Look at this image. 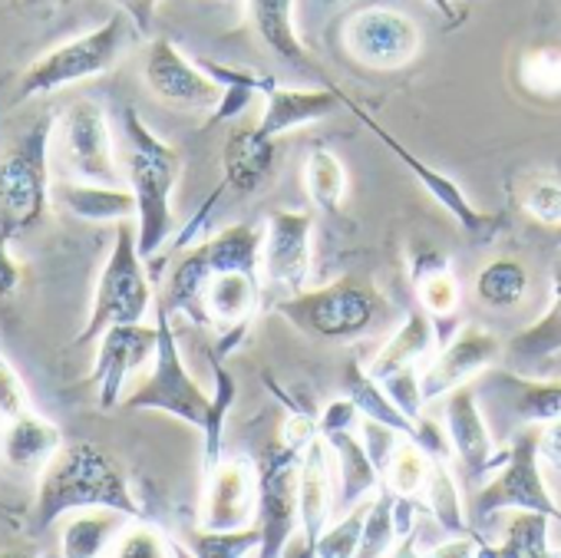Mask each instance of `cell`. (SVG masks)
<instances>
[{
    "label": "cell",
    "mask_w": 561,
    "mask_h": 558,
    "mask_svg": "<svg viewBox=\"0 0 561 558\" xmlns=\"http://www.w3.org/2000/svg\"><path fill=\"white\" fill-rule=\"evenodd\" d=\"M83 509H116L129 519H146L126 469L96 443L77 440L64 443V449L41 472L34 528L44 532Z\"/></svg>",
    "instance_id": "cell-1"
},
{
    "label": "cell",
    "mask_w": 561,
    "mask_h": 558,
    "mask_svg": "<svg viewBox=\"0 0 561 558\" xmlns=\"http://www.w3.org/2000/svg\"><path fill=\"white\" fill-rule=\"evenodd\" d=\"M123 139L126 185L136 195V238L142 258L149 261L152 254H159L175 228L172 195L182 175V156L165 139H159L133 106L123 110Z\"/></svg>",
    "instance_id": "cell-2"
},
{
    "label": "cell",
    "mask_w": 561,
    "mask_h": 558,
    "mask_svg": "<svg viewBox=\"0 0 561 558\" xmlns=\"http://www.w3.org/2000/svg\"><path fill=\"white\" fill-rule=\"evenodd\" d=\"M136 24L126 11H116L113 18H106L100 27L57 44L54 50L41 54L18 80L14 90V103H27L37 96H50L60 93L67 87H77L83 80H96L103 73H110L123 54L129 50L133 37H136Z\"/></svg>",
    "instance_id": "cell-3"
},
{
    "label": "cell",
    "mask_w": 561,
    "mask_h": 558,
    "mask_svg": "<svg viewBox=\"0 0 561 558\" xmlns=\"http://www.w3.org/2000/svg\"><path fill=\"white\" fill-rule=\"evenodd\" d=\"M271 311L318 341H357L390 318V305L380 288L354 274L337 277L324 288H305L280 298Z\"/></svg>",
    "instance_id": "cell-4"
},
{
    "label": "cell",
    "mask_w": 561,
    "mask_h": 558,
    "mask_svg": "<svg viewBox=\"0 0 561 558\" xmlns=\"http://www.w3.org/2000/svg\"><path fill=\"white\" fill-rule=\"evenodd\" d=\"M57 113H44L4 156H0V235L21 238L50 212V149Z\"/></svg>",
    "instance_id": "cell-5"
},
{
    "label": "cell",
    "mask_w": 561,
    "mask_h": 558,
    "mask_svg": "<svg viewBox=\"0 0 561 558\" xmlns=\"http://www.w3.org/2000/svg\"><path fill=\"white\" fill-rule=\"evenodd\" d=\"M139 238H136V218L116 225V238L110 248V258L100 271V282L93 292L90 318L73 338V348L96 344L110 328L116 324H142L149 308H156V295L146 277Z\"/></svg>",
    "instance_id": "cell-6"
},
{
    "label": "cell",
    "mask_w": 561,
    "mask_h": 558,
    "mask_svg": "<svg viewBox=\"0 0 561 558\" xmlns=\"http://www.w3.org/2000/svg\"><path fill=\"white\" fill-rule=\"evenodd\" d=\"M156 328H159V348H156L152 367L142 377V384L123 400V407L169 413L195 430H205L208 417H211V394H205L202 384L188 374V367L179 354L172 315L159 298H156Z\"/></svg>",
    "instance_id": "cell-7"
},
{
    "label": "cell",
    "mask_w": 561,
    "mask_h": 558,
    "mask_svg": "<svg viewBox=\"0 0 561 558\" xmlns=\"http://www.w3.org/2000/svg\"><path fill=\"white\" fill-rule=\"evenodd\" d=\"M538 433L541 426H525L512 436L505 446V459L495 469V476L476 492L472 499V515L476 519H492L499 512H541L551 522L561 525V505L551 499L548 482L541 476V453H538Z\"/></svg>",
    "instance_id": "cell-8"
},
{
    "label": "cell",
    "mask_w": 561,
    "mask_h": 558,
    "mask_svg": "<svg viewBox=\"0 0 561 558\" xmlns=\"http://www.w3.org/2000/svg\"><path fill=\"white\" fill-rule=\"evenodd\" d=\"M301 459L305 449L274 440L257 463V519L261 528V548L254 558H280L295 538V528H301V509H298V489H301Z\"/></svg>",
    "instance_id": "cell-9"
},
{
    "label": "cell",
    "mask_w": 561,
    "mask_h": 558,
    "mask_svg": "<svg viewBox=\"0 0 561 558\" xmlns=\"http://www.w3.org/2000/svg\"><path fill=\"white\" fill-rule=\"evenodd\" d=\"M60 162L70 179L93 182V185H126V172L116 159V143L110 119L96 100H77L64 116H57Z\"/></svg>",
    "instance_id": "cell-10"
},
{
    "label": "cell",
    "mask_w": 561,
    "mask_h": 558,
    "mask_svg": "<svg viewBox=\"0 0 561 558\" xmlns=\"http://www.w3.org/2000/svg\"><path fill=\"white\" fill-rule=\"evenodd\" d=\"M344 110H351L410 172H413V179L430 192V198L446 212V215H453L456 218V225L472 238V241H479V244H489L502 228H505V215H499V212H482V208H476L472 202H469V195L462 192V185L453 179V175H446V172H439L436 166H430V162H423L420 156H413L393 133H387L360 103H354L347 93H344Z\"/></svg>",
    "instance_id": "cell-11"
},
{
    "label": "cell",
    "mask_w": 561,
    "mask_h": 558,
    "mask_svg": "<svg viewBox=\"0 0 561 558\" xmlns=\"http://www.w3.org/2000/svg\"><path fill=\"white\" fill-rule=\"evenodd\" d=\"M423 34L393 8H357L344 21V50L367 70H403L416 60Z\"/></svg>",
    "instance_id": "cell-12"
},
{
    "label": "cell",
    "mask_w": 561,
    "mask_h": 558,
    "mask_svg": "<svg viewBox=\"0 0 561 558\" xmlns=\"http://www.w3.org/2000/svg\"><path fill=\"white\" fill-rule=\"evenodd\" d=\"M314 215L305 208H274L264 221L261 277L288 295H298L311 282L314 264Z\"/></svg>",
    "instance_id": "cell-13"
},
{
    "label": "cell",
    "mask_w": 561,
    "mask_h": 558,
    "mask_svg": "<svg viewBox=\"0 0 561 558\" xmlns=\"http://www.w3.org/2000/svg\"><path fill=\"white\" fill-rule=\"evenodd\" d=\"M142 80L152 90L156 100L192 110V113H215L221 103V87L198 67V60H188L169 37H156L146 50Z\"/></svg>",
    "instance_id": "cell-14"
},
{
    "label": "cell",
    "mask_w": 561,
    "mask_h": 558,
    "mask_svg": "<svg viewBox=\"0 0 561 558\" xmlns=\"http://www.w3.org/2000/svg\"><path fill=\"white\" fill-rule=\"evenodd\" d=\"M159 348V328L152 324H116L96 341V364H93V384L100 397V410H113L123 400L126 380L152 364Z\"/></svg>",
    "instance_id": "cell-15"
},
{
    "label": "cell",
    "mask_w": 561,
    "mask_h": 558,
    "mask_svg": "<svg viewBox=\"0 0 561 558\" xmlns=\"http://www.w3.org/2000/svg\"><path fill=\"white\" fill-rule=\"evenodd\" d=\"M502 354H505V344L492 331H485L479 324H466L449 344H443L436 351V357L420 374V380H423V400L430 403L436 397L453 394L462 384H472Z\"/></svg>",
    "instance_id": "cell-16"
},
{
    "label": "cell",
    "mask_w": 561,
    "mask_h": 558,
    "mask_svg": "<svg viewBox=\"0 0 561 558\" xmlns=\"http://www.w3.org/2000/svg\"><path fill=\"white\" fill-rule=\"evenodd\" d=\"M257 519V466L248 459H218L205 472V499H202V528L228 532L248 528Z\"/></svg>",
    "instance_id": "cell-17"
},
{
    "label": "cell",
    "mask_w": 561,
    "mask_h": 558,
    "mask_svg": "<svg viewBox=\"0 0 561 558\" xmlns=\"http://www.w3.org/2000/svg\"><path fill=\"white\" fill-rule=\"evenodd\" d=\"M443 413H446V433H449L453 453L462 463L466 476H485L489 469L502 466L505 449H495L485 417L476 403L472 384H462L453 394H446Z\"/></svg>",
    "instance_id": "cell-18"
},
{
    "label": "cell",
    "mask_w": 561,
    "mask_h": 558,
    "mask_svg": "<svg viewBox=\"0 0 561 558\" xmlns=\"http://www.w3.org/2000/svg\"><path fill=\"white\" fill-rule=\"evenodd\" d=\"M344 110V90L324 87V90H291V87H271L264 93V110L261 119L254 123L261 136L277 139L285 133L305 129L311 123H321Z\"/></svg>",
    "instance_id": "cell-19"
},
{
    "label": "cell",
    "mask_w": 561,
    "mask_h": 558,
    "mask_svg": "<svg viewBox=\"0 0 561 558\" xmlns=\"http://www.w3.org/2000/svg\"><path fill=\"white\" fill-rule=\"evenodd\" d=\"M277 172V139L257 133V126H234L221 146V182L238 195H257Z\"/></svg>",
    "instance_id": "cell-20"
},
{
    "label": "cell",
    "mask_w": 561,
    "mask_h": 558,
    "mask_svg": "<svg viewBox=\"0 0 561 558\" xmlns=\"http://www.w3.org/2000/svg\"><path fill=\"white\" fill-rule=\"evenodd\" d=\"M331 446L324 436H314L301 459V489H298V509H301V538L318 555V542L328 532L331 512L337 505V489L331 479Z\"/></svg>",
    "instance_id": "cell-21"
},
{
    "label": "cell",
    "mask_w": 561,
    "mask_h": 558,
    "mask_svg": "<svg viewBox=\"0 0 561 558\" xmlns=\"http://www.w3.org/2000/svg\"><path fill=\"white\" fill-rule=\"evenodd\" d=\"M64 449V433L54 420L27 410L14 420H4L0 433V456L18 472H44L47 463Z\"/></svg>",
    "instance_id": "cell-22"
},
{
    "label": "cell",
    "mask_w": 561,
    "mask_h": 558,
    "mask_svg": "<svg viewBox=\"0 0 561 558\" xmlns=\"http://www.w3.org/2000/svg\"><path fill=\"white\" fill-rule=\"evenodd\" d=\"M257 298H261V277L257 274H248V271L211 274L208 285H205V295H202L208 328L231 331V328L251 324Z\"/></svg>",
    "instance_id": "cell-23"
},
{
    "label": "cell",
    "mask_w": 561,
    "mask_h": 558,
    "mask_svg": "<svg viewBox=\"0 0 561 558\" xmlns=\"http://www.w3.org/2000/svg\"><path fill=\"white\" fill-rule=\"evenodd\" d=\"M248 24L277 60L291 67H311V54L295 24V0H244Z\"/></svg>",
    "instance_id": "cell-24"
},
{
    "label": "cell",
    "mask_w": 561,
    "mask_h": 558,
    "mask_svg": "<svg viewBox=\"0 0 561 558\" xmlns=\"http://www.w3.org/2000/svg\"><path fill=\"white\" fill-rule=\"evenodd\" d=\"M439 351V334H436V324L433 318L420 308V311H410L407 321L400 324V331L377 351V357L370 361V377L374 380H383L397 371H407V367H423V361L430 364Z\"/></svg>",
    "instance_id": "cell-25"
},
{
    "label": "cell",
    "mask_w": 561,
    "mask_h": 558,
    "mask_svg": "<svg viewBox=\"0 0 561 558\" xmlns=\"http://www.w3.org/2000/svg\"><path fill=\"white\" fill-rule=\"evenodd\" d=\"M492 390L505 400L508 413L525 426H545L561 420V384L558 380H528L518 374L492 371Z\"/></svg>",
    "instance_id": "cell-26"
},
{
    "label": "cell",
    "mask_w": 561,
    "mask_h": 558,
    "mask_svg": "<svg viewBox=\"0 0 561 558\" xmlns=\"http://www.w3.org/2000/svg\"><path fill=\"white\" fill-rule=\"evenodd\" d=\"M331 453L337 456V469H341V486H337V505L341 509H354L360 502H367L370 492H377L383 486V476L377 469V463L370 459L360 433L354 430H341L324 436Z\"/></svg>",
    "instance_id": "cell-27"
},
{
    "label": "cell",
    "mask_w": 561,
    "mask_h": 558,
    "mask_svg": "<svg viewBox=\"0 0 561 558\" xmlns=\"http://www.w3.org/2000/svg\"><path fill=\"white\" fill-rule=\"evenodd\" d=\"M505 354L518 364H538L554 354H561V248L551 261V292H548V308L525 328L518 331L508 344Z\"/></svg>",
    "instance_id": "cell-28"
},
{
    "label": "cell",
    "mask_w": 561,
    "mask_h": 558,
    "mask_svg": "<svg viewBox=\"0 0 561 558\" xmlns=\"http://www.w3.org/2000/svg\"><path fill=\"white\" fill-rule=\"evenodd\" d=\"M54 198L77 218L83 221H129L136 218V195L129 185H93V182H77L64 179L54 189Z\"/></svg>",
    "instance_id": "cell-29"
},
{
    "label": "cell",
    "mask_w": 561,
    "mask_h": 558,
    "mask_svg": "<svg viewBox=\"0 0 561 558\" xmlns=\"http://www.w3.org/2000/svg\"><path fill=\"white\" fill-rule=\"evenodd\" d=\"M129 515L116 509H83L73 512L60 535L64 558H106L119 532L126 528Z\"/></svg>",
    "instance_id": "cell-30"
},
{
    "label": "cell",
    "mask_w": 561,
    "mask_h": 558,
    "mask_svg": "<svg viewBox=\"0 0 561 558\" xmlns=\"http://www.w3.org/2000/svg\"><path fill=\"white\" fill-rule=\"evenodd\" d=\"M528 282L531 274L518 258H492L476 274V301L489 311H515L528 295Z\"/></svg>",
    "instance_id": "cell-31"
},
{
    "label": "cell",
    "mask_w": 561,
    "mask_h": 558,
    "mask_svg": "<svg viewBox=\"0 0 561 558\" xmlns=\"http://www.w3.org/2000/svg\"><path fill=\"white\" fill-rule=\"evenodd\" d=\"M344 390L367 420H377V423H383V426H390V430H397V433H403L410 440L416 436V423L387 397L383 384L374 380L370 371H364L357 357H351L347 367H344Z\"/></svg>",
    "instance_id": "cell-32"
},
{
    "label": "cell",
    "mask_w": 561,
    "mask_h": 558,
    "mask_svg": "<svg viewBox=\"0 0 561 558\" xmlns=\"http://www.w3.org/2000/svg\"><path fill=\"white\" fill-rule=\"evenodd\" d=\"M198 67L221 87V103L215 106V113L208 116V123H205V129H211V126H221V123H228V119H234L238 113H244L248 106H251V100L257 96V93H267L277 80H271V77H261V73H254V70H238V67H225V64H215V60H198Z\"/></svg>",
    "instance_id": "cell-33"
},
{
    "label": "cell",
    "mask_w": 561,
    "mask_h": 558,
    "mask_svg": "<svg viewBox=\"0 0 561 558\" xmlns=\"http://www.w3.org/2000/svg\"><path fill=\"white\" fill-rule=\"evenodd\" d=\"M515 83L531 100H545V103L561 100V47L558 44L525 47L515 60Z\"/></svg>",
    "instance_id": "cell-34"
},
{
    "label": "cell",
    "mask_w": 561,
    "mask_h": 558,
    "mask_svg": "<svg viewBox=\"0 0 561 558\" xmlns=\"http://www.w3.org/2000/svg\"><path fill=\"white\" fill-rule=\"evenodd\" d=\"M305 192L318 212H337L347 198V169L337 159V152L318 146L305 159Z\"/></svg>",
    "instance_id": "cell-35"
},
{
    "label": "cell",
    "mask_w": 561,
    "mask_h": 558,
    "mask_svg": "<svg viewBox=\"0 0 561 558\" xmlns=\"http://www.w3.org/2000/svg\"><path fill=\"white\" fill-rule=\"evenodd\" d=\"M426 509L433 515V522L449 532V535H466L472 532L469 522H466V505L459 499V486L453 479V469H449V459H433V469H430V479H426Z\"/></svg>",
    "instance_id": "cell-36"
},
{
    "label": "cell",
    "mask_w": 561,
    "mask_h": 558,
    "mask_svg": "<svg viewBox=\"0 0 561 558\" xmlns=\"http://www.w3.org/2000/svg\"><path fill=\"white\" fill-rule=\"evenodd\" d=\"M548 525H551V519L541 512H528V509L508 512L505 538H502V545H495V555L499 558H551Z\"/></svg>",
    "instance_id": "cell-37"
},
{
    "label": "cell",
    "mask_w": 561,
    "mask_h": 558,
    "mask_svg": "<svg viewBox=\"0 0 561 558\" xmlns=\"http://www.w3.org/2000/svg\"><path fill=\"white\" fill-rule=\"evenodd\" d=\"M185 548L192 551V558H254L261 548V528L248 525V528H228V532H215V528H188L185 535Z\"/></svg>",
    "instance_id": "cell-38"
},
{
    "label": "cell",
    "mask_w": 561,
    "mask_h": 558,
    "mask_svg": "<svg viewBox=\"0 0 561 558\" xmlns=\"http://www.w3.org/2000/svg\"><path fill=\"white\" fill-rule=\"evenodd\" d=\"M397 522H393V489L383 482L377 496L370 499L367 519H364V538L357 558H387L397 548Z\"/></svg>",
    "instance_id": "cell-39"
},
{
    "label": "cell",
    "mask_w": 561,
    "mask_h": 558,
    "mask_svg": "<svg viewBox=\"0 0 561 558\" xmlns=\"http://www.w3.org/2000/svg\"><path fill=\"white\" fill-rule=\"evenodd\" d=\"M211 374H215V394H211V417L208 426L202 430V443H205V472L221 459V440H225V420L231 413L234 403V377L225 371V361L211 354Z\"/></svg>",
    "instance_id": "cell-40"
},
{
    "label": "cell",
    "mask_w": 561,
    "mask_h": 558,
    "mask_svg": "<svg viewBox=\"0 0 561 558\" xmlns=\"http://www.w3.org/2000/svg\"><path fill=\"white\" fill-rule=\"evenodd\" d=\"M430 469H433V459L410 436H403V443L397 446V453H393V459H390V466L383 472V482L397 496H420L426 489Z\"/></svg>",
    "instance_id": "cell-41"
},
{
    "label": "cell",
    "mask_w": 561,
    "mask_h": 558,
    "mask_svg": "<svg viewBox=\"0 0 561 558\" xmlns=\"http://www.w3.org/2000/svg\"><path fill=\"white\" fill-rule=\"evenodd\" d=\"M106 558H175V548L156 525H149L146 519H133V525L119 532Z\"/></svg>",
    "instance_id": "cell-42"
},
{
    "label": "cell",
    "mask_w": 561,
    "mask_h": 558,
    "mask_svg": "<svg viewBox=\"0 0 561 558\" xmlns=\"http://www.w3.org/2000/svg\"><path fill=\"white\" fill-rule=\"evenodd\" d=\"M370 499L354 505L341 522L328 525V532L318 542V558H357L360 538H364V519H367Z\"/></svg>",
    "instance_id": "cell-43"
},
{
    "label": "cell",
    "mask_w": 561,
    "mask_h": 558,
    "mask_svg": "<svg viewBox=\"0 0 561 558\" xmlns=\"http://www.w3.org/2000/svg\"><path fill=\"white\" fill-rule=\"evenodd\" d=\"M416 298H420V308L433 321H449L459 308V282H456L453 267L426 274L423 282H416Z\"/></svg>",
    "instance_id": "cell-44"
},
{
    "label": "cell",
    "mask_w": 561,
    "mask_h": 558,
    "mask_svg": "<svg viewBox=\"0 0 561 558\" xmlns=\"http://www.w3.org/2000/svg\"><path fill=\"white\" fill-rule=\"evenodd\" d=\"M522 208L545 228H561V182L535 175L522 189Z\"/></svg>",
    "instance_id": "cell-45"
},
{
    "label": "cell",
    "mask_w": 561,
    "mask_h": 558,
    "mask_svg": "<svg viewBox=\"0 0 561 558\" xmlns=\"http://www.w3.org/2000/svg\"><path fill=\"white\" fill-rule=\"evenodd\" d=\"M420 367H407V371H397V374H390V377H383L380 384H383V390H387V397L416 423L420 417H423V407H426V400H423V380H420Z\"/></svg>",
    "instance_id": "cell-46"
},
{
    "label": "cell",
    "mask_w": 561,
    "mask_h": 558,
    "mask_svg": "<svg viewBox=\"0 0 561 558\" xmlns=\"http://www.w3.org/2000/svg\"><path fill=\"white\" fill-rule=\"evenodd\" d=\"M34 410L31 394L21 380V374L14 371V364L0 351V420H14L21 413Z\"/></svg>",
    "instance_id": "cell-47"
},
{
    "label": "cell",
    "mask_w": 561,
    "mask_h": 558,
    "mask_svg": "<svg viewBox=\"0 0 561 558\" xmlns=\"http://www.w3.org/2000/svg\"><path fill=\"white\" fill-rule=\"evenodd\" d=\"M360 440H364L370 459L377 463V469H380V476H383L387 466H390V459H393V453H397V446L403 443V433H397V430H390V426H383V423L364 417V420H360Z\"/></svg>",
    "instance_id": "cell-48"
},
{
    "label": "cell",
    "mask_w": 561,
    "mask_h": 558,
    "mask_svg": "<svg viewBox=\"0 0 561 558\" xmlns=\"http://www.w3.org/2000/svg\"><path fill=\"white\" fill-rule=\"evenodd\" d=\"M360 420H364V413L357 410V403L351 397H341V400H331L324 407V413L318 417V433L331 436L341 430H354V426H360Z\"/></svg>",
    "instance_id": "cell-49"
},
{
    "label": "cell",
    "mask_w": 561,
    "mask_h": 558,
    "mask_svg": "<svg viewBox=\"0 0 561 558\" xmlns=\"http://www.w3.org/2000/svg\"><path fill=\"white\" fill-rule=\"evenodd\" d=\"M21 277H24V274H21L18 258L11 254V238L0 235V308H4V305L18 295Z\"/></svg>",
    "instance_id": "cell-50"
},
{
    "label": "cell",
    "mask_w": 561,
    "mask_h": 558,
    "mask_svg": "<svg viewBox=\"0 0 561 558\" xmlns=\"http://www.w3.org/2000/svg\"><path fill=\"white\" fill-rule=\"evenodd\" d=\"M479 545H482V538H479L476 532L449 535L446 542L433 545L426 558H479Z\"/></svg>",
    "instance_id": "cell-51"
},
{
    "label": "cell",
    "mask_w": 561,
    "mask_h": 558,
    "mask_svg": "<svg viewBox=\"0 0 561 558\" xmlns=\"http://www.w3.org/2000/svg\"><path fill=\"white\" fill-rule=\"evenodd\" d=\"M449 267V254H443L439 248L426 244V248H416L413 258H410V274H413V285L423 282L426 274H436V271H446Z\"/></svg>",
    "instance_id": "cell-52"
},
{
    "label": "cell",
    "mask_w": 561,
    "mask_h": 558,
    "mask_svg": "<svg viewBox=\"0 0 561 558\" xmlns=\"http://www.w3.org/2000/svg\"><path fill=\"white\" fill-rule=\"evenodd\" d=\"M538 453H541V463H551L554 469H561V420L541 426V433H538Z\"/></svg>",
    "instance_id": "cell-53"
},
{
    "label": "cell",
    "mask_w": 561,
    "mask_h": 558,
    "mask_svg": "<svg viewBox=\"0 0 561 558\" xmlns=\"http://www.w3.org/2000/svg\"><path fill=\"white\" fill-rule=\"evenodd\" d=\"M116 4L133 18V24H136L139 34H149V27H152V11H156L159 0H116Z\"/></svg>",
    "instance_id": "cell-54"
},
{
    "label": "cell",
    "mask_w": 561,
    "mask_h": 558,
    "mask_svg": "<svg viewBox=\"0 0 561 558\" xmlns=\"http://www.w3.org/2000/svg\"><path fill=\"white\" fill-rule=\"evenodd\" d=\"M387 558H423V555H416V532H413L410 538H400L397 548H393Z\"/></svg>",
    "instance_id": "cell-55"
},
{
    "label": "cell",
    "mask_w": 561,
    "mask_h": 558,
    "mask_svg": "<svg viewBox=\"0 0 561 558\" xmlns=\"http://www.w3.org/2000/svg\"><path fill=\"white\" fill-rule=\"evenodd\" d=\"M21 4H24V8H50L54 0H21Z\"/></svg>",
    "instance_id": "cell-56"
},
{
    "label": "cell",
    "mask_w": 561,
    "mask_h": 558,
    "mask_svg": "<svg viewBox=\"0 0 561 558\" xmlns=\"http://www.w3.org/2000/svg\"><path fill=\"white\" fill-rule=\"evenodd\" d=\"M0 558H31V555H24V551H4Z\"/></svg>",
    "instance_id": "cell-57"
},
{
    "label": "cell",
    "mask_w": 561,
    "mask_h": 558,
    "mask_svg": "<svg viewBox=\"0 0 561 558\" xmlns=\"http://www.w3.org/2000/svg\"><path fill=\"white\" fill-rule=\"evenodd\" d=\"M551 558H561V548H551Z\"/></svg>",
    "instance_id": "cell-58"
},
{
    "label": "cell",
    "mask_w": 561,
    "mask_h": 558,
    "mask_svg": "<svg viewBox=\"0 0 561 558\" xmlns=\"http://www.w3.org/2000/svg\"><path fill=\"white\" fill-rule=\"evenodd\" d=\"M554 238H558V244H561V228H554Z\"/></svg>",
    "instance_id": "cell-59"
},
{
    "label": "cell",
    "mask_w": 561,
    "mask_h": 558,
    "mask_svg": "<svg viewBox=\"0 0 561 558\" xmlns=\"http://www.w3.org/2000/svg\"><path fill=\"white\" fill-rule=\"evenodd\" d=\"M328 4H334V0H328Z\"/></svg>",
    "instance_id": "cell-60"
}]
</instances>
